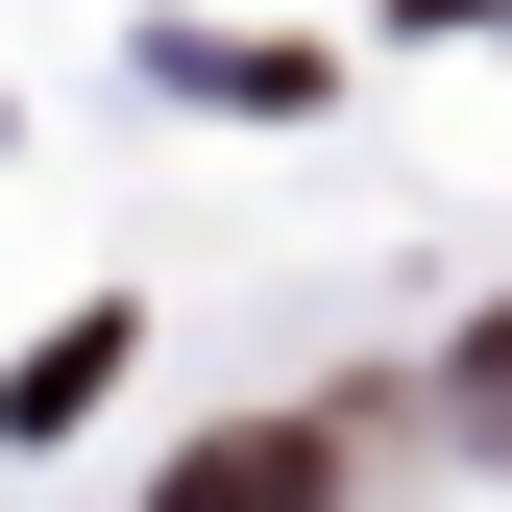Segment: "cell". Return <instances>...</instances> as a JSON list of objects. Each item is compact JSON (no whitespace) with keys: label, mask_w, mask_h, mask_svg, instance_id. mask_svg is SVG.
Instances as JSON below:
<instances>
[{"label":"cell","mask_w":512,"mask_h":512,"mask_svg":"<svg viewBox=\"0 0 512 512\" xmlns=\"http://www.w3.org/2000/svg\"><path fill=\"white\" fill-rule=\"evenodd\" d=\"M317 488H342V439H317V415H220L196 464H171V512H317Z\"/></svg>","instance_id":"obj_1"},{"label":"cell","mask_w":512,"mask_h":512,"mask_svg":"<svg viewBox=\"0 0 512 512\" xmlns=\"http://www.w3.org/2000/svg\"><path fill=\"white\" fill-rule=\"evenodd\" d=\"M98 366H122V317H74V342H25V366H0V439H74V415H98Z\"/></svg>","instance_id":"obj_2"},{"label":"cell","mask_w":512,"mask_h":512,"mask_svg":"<svg viewBox=\"0 0 512 512\" xmlns=\"http://www.w3.org/2000/svg\"><path fill=\"white\" fill-rule=\"evenodd\" d=\"M439 415H464V439H488V464H512V317H488V342H464V366H439Z\"/></svg>","instance_id":"obj_3"},{"label":"cell","mask_w":512,"mask_h":512,"mask_svg":"<svg viewBox=\"0 0 512 512\" xmlns=\"http://www.w3.org/2000/svg\"><path fill=\"white\" fill-rule=\"evenodd\" d=\"M415 25H488V0H415Z\"/></svg>","instance_id":"obj_4"}]
</instances>
